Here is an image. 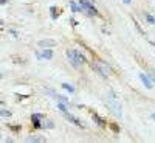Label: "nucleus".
Returning a JSON list of instances; mask_svg holds the SVG:
<instances>
[{
    "instance_id": "1",
    "label": "nucleus",
    "mask_w": 155,
    "mask_h": 143,
    "mask_svg": "<svg viewBox=\"0 0 155 143\" xmlns=\"http://www.w3.org/2000/svg\"><path fill=\"white\" fill-rule=\"evenodd\" d=\"M106 106L112 111L115 115H118V117H121L123 115V111H121V104L118 103V98L115 97V93L110 90L107 93V97H106Z\"/></svg>"
},
{
    "instance_id": "2",
    "label": "nucleus",
    "mask_w": 155,
    "mask_h": 143,
    "mask_svg": "<svg viewBox=\"0 0 155 143\" xmlns=\"http://www.w3.org/2000/svg\"><path fill=\"white\" fill-rule=\"evenodd\" d=\"M67 58H68L70 64L73 65V67H76V69L84 62V56H82L81 53H78V51H67Z\"/></svg>"
},
{
    "instance_id": "3",
    "label": "nucleus",
    "mask_w": 155,
    "mask_h": 143,
    "mask_svg": "<svg viewBox=\"0 0 155 143\" xmlns=\"http://www.w3.org/2000/svg\"><path fill=\"white\" fill-rule=\"evenodd\" d=\"M79 6H81L82 11H87L88 14H93V16H98V14H99L98 11H96V8L93 6V5L88 2V0H79Z\"/></svg>"
},
{
    "instance_id": "4",
    "label": "nucleus",
    "mask_w": 155,
    "mask_h": 143,
    "mask_svg": "<svg viewBox=\"0 0 155 143\" xmlns=\"http://www.w3.org/2000/svg\"><path fill=\"white\" fill-rule=\"evenodd\" d=\"M93 69H95V70H96L101 76H109V73H110L109 65L102 64V62H96V64H93Z\"/></svg>"
},
{
    "instance_id": "5",
    "label": "nucleus",
    "mask_w": 155,
    "mask_h": 143,
    "mask_svg": "<svg viewBox=\"0 0 155 143\" xmlns=\"http://www.w3.org/2000/svg\"><path fill=\"white\" fill-rule=\"evenodd\" d=\"M64 114V117L65 118H67L68 120V122H71V123H73V124H76V126H82V122H81V120L79 118H76L75 117V115H71V114H68L67 111H65V112H62Z\"/></svg>"
},
{
    "instance_id": "6",
    "label": "nucleus",
    "mask_w": 155,
    "mask_h": 143,
    "mask_svg": "<svg viewBox=\"0 0 155 143\" xmlns=\"http://www.w3.org/2000/svg\"><path fill=\"white\" fill-rule=\"evenodd\" d=\"M37 45L39 47H43V48H51V47L56 45V42L51 41V39H43V41H39Z\"/></svg>"
},
{
    "instance_id": "7",
    "label": "nucleus",
    "mask_w": 155,
    "mask_h": 143,
    "mask_svg": "<svg viewBox=\"0 0 155 143\" xmlns=\"http://www.w3.org/2000/svg\"><path fill=\"white\" fill-rule=\"evenodd\" d=\"M138 76H140V79L143 81V84H144V86L147 87V89H152V87H154V86H152V81H151V79H149V78H147V76L144 75V73H140V75H138Z\"/></svg>"
},
{
    "instance_id": "8",
    "label": "nucleus",
    "mask_w": 155,
    "mask_h": 143,
    "mask_svg": "<svg viewBox=\"0 0 155 143\" xmlns=\"http://www.w3.org/2000/svg\"><path fill=\"white\" fill-rule=\"evenodd\" d=\"M41 118H42V115H39V114H34L31 117V120H33V124H34V128H42V123H41Z\"/></svg>"
},
{
    "instance_id": "9",
    "label": "nucleus",
    "mask_w": 155,
    "mask_h": 143,
    "mask_svg": "<svg viewBox=\"0 0 155 143\" xmlns=\"http://www.w3.org/2000/svg\"><path fill=\"white\" fill-rule=\"evenodd\" d=\"M92 118H93V122H96V124L102 126V128H104V126L107 124V122H106V120H104L102 117H99L98 114H93V115H92Z\"/></svg>"
},
{
    "instance_id": "10",
    "label": "nucleus",
    "mask_w": 155,
    "mask_h": 143,
    "mask_svg": "<svg viewBox=\"0 0 155 143\" xmlns=\"http://www.w3.org/2000/svg\"><path fill=\"white\" fill-rule=\"evenodd\" d=\"M39 58H43V59H51L53 58V51L51 50H43L42 54H39Z\"/></svg>"
},
{
    "instance_id": "11",
    "label": "nucleus",
    "mask_w": 155,
    "mask_h": 143,
    "mask_svg": "<svg viewBox=\"0 0 155 143\" xmlns=\"http://www.w3.org/2000/svg\"><path fill=\"white\" fill-rule=\"evenodd\" d=\"M60 86H62V89L68 90L70 93H73V92H75V87L71 86V84H68V82H62V84H60Z\"/></svg>"
},
{
    "instance_id": "12",
    "label": "nucleus",
    "mask_w": 155,
    "mask_h": 143,
    "mask_svg": "<svg viewBox=\"0 0 155 143\" xmlns=\"http://www.w3.org/2000/svg\"><path fill=\"white\" fill-rule=\"evenodd\" d=\"M70 6H71V9H73V13H81V6H78V5L75 3V2H70Z\"/></svg>"
},
{
    "instance_id": "13",
    "label": "nucleus",
    "mask_w": 155,
    "mask_h": 143,
    "mask_svg": "<svg viewBox=\"0 0 155 143\" xmlns=\"http://www.w3.org/2000/svg\"><path fill=\"white\" fill-rule=\"evenodd\" d=\"M0 117H11V112L6 109H0Z\"/></svg>"
},
{
    "instance_id": "14",
    "label": "nucleus",
    "mask_w": 155,
    "mask_h": 143,
    "mask_svg": "<svg viewBox=\"0 0 155 143\" xmlns=\"http://www.w3.org/2000/svg\"><path fill=\"white\" fill-rule=\"evenodd\" d=\"M146 19H147V22H149L151 25H155V17H154V16H151V14H146Z\"/></svg>"
},
{
    "instance_id": "15",
    "label": "nucleus",
    "mask_w": 155,
    "mask_h": 143,
    "mask_svg": "<svg viewBox=\"0 0 155 143\" xmlns=\"http://www.w3.org/2000/svg\"><path fill=\"white\" fill-rule=\"evenodd\" d=\"M26 142H45V139H36V137H28V139H26Z\"/></svg>"
},
{
    "instance_id": "16",
    "label": "nucleus",
    "mask_w": 155,
    "mask_h": 143,
    "mask_svg": "<svg viewBox=\"0 0 155 143\" xmlns=\"http://www.w3.org/2000/svg\"><path fill=\"white\" fill-rule=\"evenodd\" d=\"M50 11H51V17L54 19V17H56V16H58V13H56V11H58V9H56V8H54V6H51V9H50Z\"/></svg>"
},
{
    "instance_id": "17",
    "label": "nucleus",
    "mask_w": 155,
    "mask_h": 143,
    "mask_svg": "<svg viewBox=\"0 0 155 143\" xmlns=\"http://www.w3.org/2000/svg\"><path fill=\"white\" fill-rule=\"evenodd\" d=\"M42 126H45V128H48V129H51V128H53V126H54V124H53L51 122H45V123H43Z\"/></svg>"
},
{
    "instance_id": "18",
    "label": "nucleus",
    "mask_w": 155,
    "mask_h": 143,
    "mask_svg": "<svg viewBox=\"0 0 155 143\" xmlns=\"http://www.w3.org/2000/svg\"><path fill=\"white\" fill-rule=\"evenodd\" d=\"M151 81L155 82V72H151Z\"/></svg>"
},
{
    "instance_id": "19",
    "label": "nucleus",
    "mask_w": 155,
    "mask_h": 143,
    "mask_svg": "<svg viewBox=\"0 0 155 143\" xmlns=\"http://www.w3.org/2000/svg\"><path fill=\"white\" fill-rule=\"evenodd\" d=\"M123 2H124V3H130V0H123Z\"/></svg>"
},
{
    "instance_id": "20",
    "label": "nucleus",
    "mask_w": 155,
    "mask_h": 143,
    "mask_svg": "<svg viewBox=\"0 0 155 143\" xmlns=\"http://www.w3.org/2000/svg\"><path fill=\"white\" fill-rule=\"evenodd\" d=\"M152 120H154V122H155V114H152Z\"/></svg>"
},
{
    "instance_id": "21",
    "label": "nucleus",
    "mask_w": 155,
    "mask_h": 143,
    "mask_svg": "<svg viewBox=\"0 0 155 143\" xmlns=\"http://www.w3.org/2000/svg\"><path fill=\"white\" fill-rule=\"evenodd\" d=\"M0 79H2V73H0Z\"/></svg>"
}]
</instances>
